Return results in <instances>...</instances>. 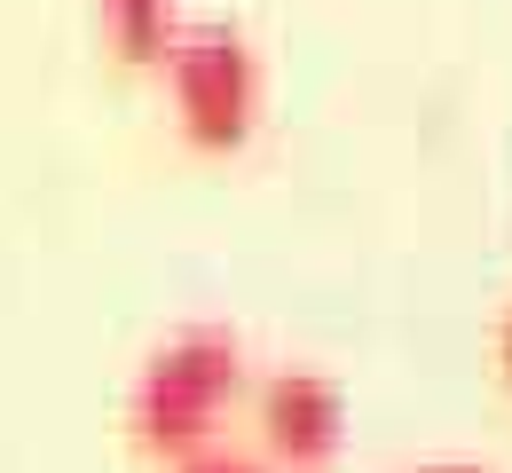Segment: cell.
<instances>
[{
    "label": "cell",
    "instance_id": "cell-1",
    "mask_svg": "<svg viewBox=\"0 0 512 473\" xmlns=\"http://www.w3.org/2000/svg\"><path fill=\"white\" fill-rule=\"evenodd\" d=\"M237 395H245V347H237V332H221V324L174 332L127 387L134 450L174 458V466L197 458V450H213V434L237 410Z\"/></svg>",
    "mask_w": 512,
    "mask_h": 473
},
{
    "label": "cell",
    "instance_id": "cell-2",
    "mask_svg": "<svg viewBox=\"0 0 512 473\" xmlns=\"http://www.w3.org/2000/svg\"><path fill=\"white\" fill-rule=\"evenodd\" d=\"M166 79V111L190 150H245L260 127V103H268V79L245 32L229 24H190L174 40V56L158 64Z\"/></svg>",
    "mask_w": 512,
    "mask_h": 473
},
{
    "label": "cell",
    "instance_id": "cell-3",
    "mask_svg": "<svg viewBox=\"0 0 512 473\" xmlns=\"http://www.w3.org/2000/svg\"><path fill=\"white\" fill-rule=\"evenodd\" d=\"M253 434L276 473H323L347 450V395L323 371H276L253 387Z\"/></svg>",
    "mask_w": 512,
    "mask_h": 473
},
{
    "label": "cell",
    "instance_id": "cell-4",
    "mask_svg": "<svg viewBox=\"0 0 512 473\" xmlns=\"http://www.w3.org/2000/svg\"><path fill=\"white\" fill-rule=\"evenodd\" d=\"M95 16H103L111 48H119L127 64H166V56H174V40L190 32L174 0H95Z\"/></svg>",
    "mask_w": 512,
    "mask_h": 473
},
{
    "label": "cell",
    "instance_id": "cell-5",
    "mask_svg": "<svg viewBox=\"0 0 512 473\" xmlns=\"http://www.w3.org/2000/svg\"><path fill=\"white\" fill-rule=\"evenodd\" d=\"M174 473H276V466H260V458H237V450H197V458H182Z\"/></svg>",
    "mask_w": 512,
    "mask_h": 473
},
{
    "label": "cell",
    "instance_id": "cell-6",
    "mask_svg": "<svg viewBox=\"0 0 512 473\" xmlns=\"http://www.w3.org/2000/svg\"><path fill=\"white\" fill-rule=\"evenodd\" d=\"M489 355H497V379L512 387V308L497 316V339H489Z\"/></svg>",
    "mask_w": 512,
    "mask_h": 473
},
{
    "label": "cell",
    "instance_id": "cell-7",
    "mask_svg": "<svg viewBox=\"0 0 512 473\" xmlns=\"http://www.w3.org/2000/svg\"><path fill=\"white\" fill-rule=\"evenodd\" d=\"M434 473H473V466H434Z\"/></svg>",
    "mask_w": 512,
    "mask_h": 473
}]
</instances>
